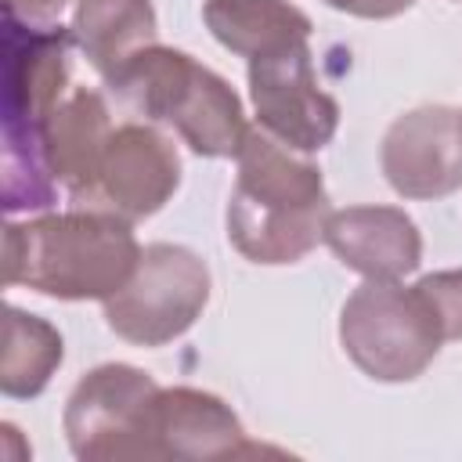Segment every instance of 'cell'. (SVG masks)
<instances>
[{"instance_id": "obj_1", "label": "cell", "mask_w": 462, "mask_h": 462, "mask_svg": "<svg viewBox=\"0 0 462 462\" xmlns=\"http://www.w3.org/2000/svg\"><path fill=\"white\" fill-rule=\"evenodd\" d=\"M238 177L227 199V242L253 263L278 267L303 260L332 213L318 162L292 152L263 126H249L238 152Z\"/></svg>"}, {"instance_id": "obj_2", "label": "cell", "mask_w": 462, "mask_h": 462, "mask_svg": "<svg viewBox=\"0 0 462 462\" xmlns=\"http://www.w3.org/2000/svg\"><path fill=\"white\" fill-rule=\"evenodd\" d=\"M141 260L134 224L105 209H65L4 227V285L51 300H108Z\"/></svg>"}, {"instance_id": "obj_3", "label": "cell", "mask_w": 462, "mask_h": 462, "mask_svg": "<svg viewBox=\"0 0 462 462\" xmlns=\"http://www.w3.org/2000/svg\"><path fill=\"white\" fill-rule=\"evenodd\" d=\"M105 83L126 112L177 130L180 141L206 159H231L249 130L231 83L177 47H144Z\"/></svg>"}, {"instance_id": "obj_4", "label": "cell", "mask_w": 462, "mask_h": 462, "mask_svg": "<svg viewBox=\"0 0 462 462\" xmlns=\"http://www.w3.org/2000/svg\"><path fill=\"white\" fill-rule=\"evenodd\" d=\"M339 343L368 379L411 383L440 354L444 332L419 285L365 278L339 310Z\"/></svg>"}, {"instance_id": "obj_5", "label": "cell", "mask_w": 462, "mask_h": 462, "mask_svg": "<svg viewBox=\"0 0 462 462\" xmlns=\"http://www.w3.org/2000/svg\"><path fill=\"white\" fill-rule=\"evenodd\" d=\"M209 289V267L199 253L152 242L141 249L126 285L105 300V321L126 343L166 346L202 318Z\"/></svg>"}, {"instance_id": "obj_6", "label": "cell", "mask_w": 462, "mask_h": 462, "mask_svg": "<svg viewBox=\"0 0 462 462\" xmlns=\"http://www.w3.org/2000/svg\"><path fill=\"white\" fill-rule=\"evenodd\" d=\"M72 47V25L4 18V155L43 159L40 130L69 97Z\"/></svg>"}, {"instance_id": "obj_7", "label": "cell", "mask_w": 462, "mask_h": 462, "mask_svg": "<svg viewBox=\"0 0 462 462\" xmlns=\"http://www.w3.org/2000/svg\"><path fill=\"white\" fill-rule=\"evenodd\" d=\"M159 383L134 365L90 368L65 401V440L83 462H134L141 458V433Z\"/></svg>"}, {"instance_id": "obj_8", "label": "cell", "mask_w": 462, "mask_h": 462, "mask_svg": "<svg viewBox=\"0 0 462 462\" xmlns=\"http://www.w3.org/2000/svg\"><path fill=\"white\" fill-rule=\"evenodd\" d=\"M249 97L256 123L292 152L314 155L339 130V105L321 90L307 40L249 58Z\"/></svg>"}, {"instance_id": "obj_9", "label": "cell", "mask_w": 462, "mask_h": 462, "mask_svg": "<svg viewBox=\"0 0 462 462\" xmlns=\"http://www.w3.org/2000/svg\"><path fill=\"white\" fill-rule=\"evenodd\" d=\"M180 184L177 144L155 123H123L112 130L97 184L79 209H105L123 220H144L159 213Z\"/></svg>"}, {"instance_id": "obj_10", "label": "cell", "mask_w": 462, "mask_h": 462, "mask_svg": "<svg viewBox=\"0 0 462 462\" xmlns=\"http://www.w3.org/2000/svg\"><path fill=\"white\" fill-rule=\"evenodd\" d=\"M379 166L404 199H444L462 188V112L422 105L397 116L379 144Z\"/></svg>"}, {"instance_id": "obj_11", "label": "cell", "mask_w": 462, "mask_h": 462, "mask_svg": "<svg viewBox=\"0 0 462 462\" xmlns=\"http://www.w3.org/2000/svg\"><path fill=\"white\" fill-rule=\"evenodd\" d=\"M267 448L249 444L238 415L217 393L195 386H159L148 404L141 458H238Z\"/></svg>"}, {"instance_id": "obj_12", "label": "cell", "mask_w": 462, "mask_h": 462, "mask_svg": "<svg viewBox=\"0 0 462 462\" xmlns=\"http://www.w3.org/2000/svg\"><path fill=\"white\" fill-rule=\"evenodd\" d=\"M336 260L365 278L397 282L422 260V235L397 206H346L332 209L321 238Z\"/></svg>"}, {"instance_id": "obj_13", "label": "cell", "mask_w": 462, "mask_h": 462, "mask_svg": "<svg viewBox=\"0 0 462 462\" xmlns=\"http://www.w3.org/2000/svg\"><path fill=\"white\" fill-rule=\"evenodd\" d=\"M112 112L97 90L76 87L69 97L47 116L40 130V148L58 188L69 191L72 206H83L97 184L101 155L112 137Z\"/></svg>"}, {"instance_id": "obj_14", "label": "cell", "mask_w": 462, "mask_h": 462, "mask_svg": "<svg viewBox=\"0 0 462 462\" xmlns=\"http://www.w3.org/2000/svg\"><path fill=\"white\" fill-rule=\"evenodd\" d=\"M72 36L90 69L108 79L123 61L155 43L159 18L152 0H76Z\"/></svg>"}, {"instance_id": "obj_15", "label": "cell", "mask_w": 462, "mask_h": 462, "mask_svg": "<svg viewBox=\"0 0 462 462\" xmlns=\"http://www.w3.org/2000/svg\"><path fill=\"white\" fill-rule=\"evenodd\" d=\"M202 22L217 43L242 58L310 40V18L289 0H206Z\"/></svg>"}, {"instance_id": "obj_16", "label": "cell", "mask_w": 462, "mask_h": 462, "mask_svg": "<svg viewBox=\"0 0 462 462\" xmlns=\"http://www.w3.org/2000/svg\"><path fill=\"white\" fill-rule=\"evenodd\" d=\"M65 357L61 332L22 310L4 307V350H0V390L4 397H36Z\"/></svg>"}, {"instance_id": "obj_17", "label": "cell", "mask_w": 462, "mask_h": 462, "mask_svg": "<svg viewBox=\"0 0 462 462\" xmlns=\"http://www.w3.org/2000/svg\"><path fill=\"white\" fill-rule=\"evenodd\" d=\"M415 285L430 300V307L440 321L444 343L462 339V267L458 271H433V274L419 278Z\"/></svg>"}, {"instance_id": "obj_18", "label": "cell", "mask_w": 462, "mask_h": 462, "mask_svg": "<svg viewBox=\"0 0 462 462\" xmlns=\"http://www.w3.org/2000/svg\"><path fill=\"white\" fill-rule=\"evenodd\" d=\"M65 4L69 0H4V18L25 22V25H51L58 22Z\"/></svg>"}, {"instance_id": "obj_19", "label": "cell", "mask_w": 462, "mask_h": 462, "mask_svg": "<svg viewBox=\"0 0 462 462\" xmlns=\"http://www.w3.org/2000/svg\"><path fill=\"white\" fill-rule=\"evenodd\" d=\"M325 4L336 7V11L357 14V18H397V14H404L415 0H325Z\"/></svg>"}]
</instances>
